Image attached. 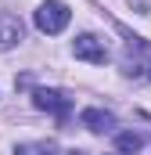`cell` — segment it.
<instances>
[{"instance_id": "6da1fadb", "label": "cell", "mask_w": 151, "mask_h": 155, "mask_svg": "<svg viewBox=\"0 0 151 155\" xmlns=\"http://www.w3.org/2000/svg\"><path fill=\"white\" fill-rule=\"evenodd\" d=\"M69 18H72L69 4H61V0H43L40 11H36V29L47 33V36H58V33L69 25Z\"/></svg>"}, {"instance_id": "7a4b0ae2", "label": "cell", "mask_w": 151, "mask_h": 155, "mask_svg": "<svg viewBox=\"0 0 151 155\" xmlns=\"http://www.w3.org/2000/svg\"><path fill=\"white\" fill-rule=\"evenodd\" d=\"M33 105L40 112H50L58 123H69V112H72V97L61 94V90H50V87H40L33 94Z\"/></svg>"}, {"instance_id": "3957f363", "label": "cell", "mask_w": 151, "mask_h": 155, "mask_svg": "<svg viewBox=\"0 0 151 155\" xmlns=\"http://www.w3.org/2000/svg\"><path fill=\"white\" fill-rule=\"evenodd\" d=\"M72 51H76V58H79V61H90V65H104V61H108V47H104V40L94 36V33L76 36Z\"/></svg>"}, {"instance_id": "277c9868", "label": "cell", "mask_w": 151, "mask_h": 155, "mask_svg": "<svg viewBox=\"0 0 151 155\" xmlns=\"http://www.w3.org/2000/svg\"><path fill=\"white\" fill-rule=\"evenodd\" d=\"M22 36H25L22 18H18V15H11V11H0V51H7V47L22 43Z\"/></svg>"}, {"instance_id": "5b68a950", "label": "cell", "mask_w": 151, "mask_h": 155, "mask_svg": "<svg viewBox=\"0 0 151 155\" xmlns=\"http://www.w3.org/2000/svg\"><path fill=\"white\" fill-rule=\"evenodd\" d=\"M79 123H83L86 130H94V134H104V130H112V126H115V116H112V112H104V108H86V112L79 116Z\"/></svg>"}, {"instance_id": "8992f818", "label": "cell", "mask_w": 151, "mask_h": 155, "mask_svg": "<svg viewBox=\"0 0 151 155\" xmlns=\"http://www.w3.org/2000/svg\"><path fill=\"white\" fill-rule=\"evenodd\" d=\"M115 148L122 155H137L144 148V137H140V134H119V137H115Z\"/></svg>"}, {"instance_id": "52a82bcc", "label": "cell", "mask_w": 151, "mask_h": 155, "mask_svg": "<svg viewBox=\"0 0 151 155\" xmlns=\"http://www.w3.org/2000/svg\"><path fill=\"white\" fill-rule=\"evenodd\" d=\"M58 152V144L54 141H36V144H18L14 155H54Z\"/></svg>"}, {"instance_id": "ba28073f", "label": "cell", "mask_w": 151, "mask_h": 155, "mask_svg": "<svg viewBox=\"0 0 151 155\" xmlns=\"http://www.w3.org/2000/svg\"><path fill=\"white\" fill-rule=\"evenodd\" d=\"M69 155H83V152H69Z\"/></svg>"}]
</instances>
